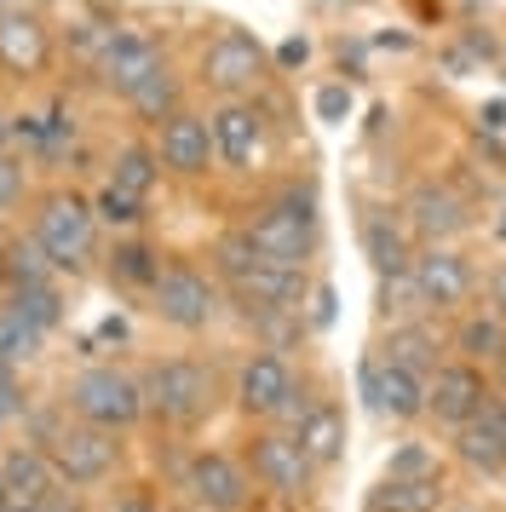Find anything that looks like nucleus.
<instances>
[{"label":"nucleus","mask_w":506,"mask_h":512,"mask_svg":"<svg viewBox=\"0 0 506 512\" xmlns=\"http://www.w3.org/2000/svg\"><path fill=\"white\" fill-rule=\"evenodd\" d=\"M144 415L167 426V432H196L207 420L219 415V369L207 357H156L144 363Z\"/></svg>","instance_id":"obj_1"},{"label":"nucleus","mask_w":506,"mask_h":512,"mask_svg":"<svg viewBox=\"0 0 506 512\" xmlns=\"http://www.w3.org/2000/svg\"><path fill=\"white\" fill-rule=\"evenodd\" d=\"M98 213L92 196L75 185H46L29 202V236L46 248V259L58 265V277H87L98 265Z\"/></svg>","instance_id":"obj_2"},{"label":"nucleus","mask_w":506,"mask_h":512,"mask_svg":"<svg viewBox=\"0 0 506 512\" xmlns=\"http://www.w3.org/2000/svg\"><path fill=\"white\" fill-rule=\"evenodd\" d=\"M248 242L271 265H288V271H311L322 242V208L311 185H282L276 196H265L259 208L248 213Z\"/></svg>","instance_id":"obj_3"},{"label":"nucleus","mask_w":506,"mask_h":512,"mask_svg":"<svg viewBox=\"0 0 506 512\" xmlns=\"http://www.w3.org/2000/svg\"><path fill=\"white\" fill-rule=\"evenodd\" d=\"M69 409V420H87V426H104V432H133L144 426V380L133 369H121V363H87V369H75L64 380V397H58Z\"/></svg>","instance_id":"obj_4"},{"label":"nucleus","mask_w":506,"mask_h":512,"mask_svg":"<svg viewBox=\"0 0 506 512\" xmlns=\"http://www.w3.org/2000/svg\"><path fill=\"white\" fill-rule=\"evenodd\" d=\"M144 300H150L161 328H173V334H207V328L225 317L230 294H225V282L213 277V271H202L196 259H167L156 288Z\"/></svg>","instance_id":"obj_5"},{"label":"nucleus","mask_w":506,"mask_h":512,"mask_svg":"<svg viewBox=\"0 0 506 512\" xmlns=\"http://www.w3.org/2000/svg\"><path fill=\"white\" fill-rule=\"evenodd\" d=\"M196 81H202L213 98H259L265 81H271V52L253 29L225 24L219 35L202 41V58H196Z\"/></svg>","instance_id":"obj_6"},{"label":"nucleus","mask_w":506,"mask_h":512,"mask_svg":"<svg viewBox=\"0 0 506 512\" xmlns=\"http://www.w3.org/2000/svg\"><path fill=\"white\" fill-rule=\"evenodd\" d=\"M46 455L58 466L64 489H98L121 472L127 443H121V432H104V426H87V420H64V426L46 438Z\"/></svg>","instance_id":"obj_7"},{"label":"nucleus","mask_w":506,"mask_h":512,"mask_svg":"<svg viewBox=\"0 0 506 512\" xmlns=\"http://www.w3.org/2000/svg\"><path fill=\"white\" fill-rule=\"evenodd\" d=\"M242 461H248L253 472V489H265L271 501H305L311 495V484H317V466H311V455L299 449L294 432H282V426H259L248 438V449H242Z\"/></svg>","instance_id":"obj_8"},{"label":"nucleus","mask_w":506,"mask_h":512,"mask_svg":"<svg viewBox=\"0 0 506 512\" xmlns=\"http://www.w3.org/2000/svg\"><path fill=\"white\" fill-rule=\"evenodd\" d=\"M58 64V29L35 6H0V75L6 81H41Z\"/></svg>","instance_id":"obj_9"},{"label":"nucleus","mask_w":506,"mask_h":512,"mask_svg":"<svg viewBox=\"0 0 506 512\" xmlns=\"http://www.w3.org/2000/svg\"><path fill=\"white\" fill-rule=\"evenodd\" d=\"M179 489H184V501H202L213 512H248L253 507V472L230 449H190V461L179 472Z\"/></svg>","instance_id":"obj_10"},{"label":"nucleus","mask_w":506,"mask_h":512,"mask_svg":"<svg viewBox=\"0 0 506 512\" xmlns=\"http://www.w3.org/2000/svg\"><path fill=\"white\" fill-rule=\"evenodd\" d=\"M207 127H213V156L225 173H253L259 156H265V104L259 98H213L207 110Z\"/></svg>","instance_id":"obj_11"},{"label":"nucleus","mask_w":506,"mask_h":512,"mask_svg":"<svg viewBox=\"0 0 506 512\" xmlns=\"http://www.w3.org/2000/svg\"><path fill=\"white\" fill-rule=\"evenodd\" d=\"M299 392V374L294 363L282 357V351L259 346L242 357V369H236V409L259 426H276V415L288 409V397Z\"/></svg>","instance_id":"obj_12"},{"label":"nucleus","mask_w":506,"mask_h":512,"mask_svg":"<svg viewBox=\"0 0 506 512\" xmlns=\"http://www.w3.org/2000/svg\"><path fill=\"white\" fill-rule=\"evenodd\" d=\"M161 64H167V35H156L150 24H121L115 47L104 52V64H98L92 81H98V93L127 98V93H138Z\"/></svg>","instance_id":"obj_13"},{"label":"nucleus","mask_w":506,"mask_h":512,"mask_svg":"<svg viewBox=\"0 0 506 512\" xmlns=\"http://www.w3.org/2000/svg\"><path fill=\"white\" fill-rule=\"evenodd\" d=\"M156 156H161V173L167 179H184V185H196L207 179L219 156H213V127H207V110H173V116L156 127Z\"/></svg>","instance_id":"obj_14"},{"label":"nucleus","mask_w":506,"mask_h":512,"mask_svg":"<svg viewBox=\"0 0 506 512\" xmlns=\"http://www.w3.org/2000/svg\"><path fill=\"white\" fill-rule=\"evenodd\" d=\"M403 219L420 248H437V242H460L472 231V208L449 179H420V185L403 196Z\"/></svg>","instance_id":"obj_15"},{"label":"nucleus","mask_w":506,"mask_h":512,"mask_svg":"<svg viewBox=\"0 0 506 512\" xmlns=\"http://www.w3.org/2000/svg\"><path fill=\"white\" fill-rule=\"evenodd\" d=\"M489 397H495L489 374H483L478 363H466V357H443V363L426 374V415H432L437 426H455L460 432Z\"/></svg>","instance_id":"obj_16"},{"label":"nucleus","mask_w":506,"mask_h":512,"mask_svg":"<svg viewBox=\"0 0 506 512\" xmlns=\"http://www.w3.org/2000/svg\"><path fill=\"white\" fill-rule=\"evenodd\" d=\"M409 271H414V282H420L426 311H460V305L472 300V288H478V265H472V254L455 248V242L414 248Z\"/></svg>","instance_id":"obj_17"},{"label":"nucleus","mask_w":506,"mask_h":512,"mask_svg":"<svg viewBox=\"0 0 506 512\" xmlns=\"http://www.w3.org/2000/svg\"><path fill=\"white\" fill-rule=\"evenodd\" d=\"M357 386H363L368 409L380 420H397V426H414L426 420V374L403 369V363H380V357H363L357 369Z\"/></svg>","instance_id":"obj_18"},{"label":"nucleus","mask_w":506,"mask_h":512,"mask_svg":"<svg viewBox=\"0 0 506 512\" xmlns=\"http://www.w3.org/2000/svg\"><path fill=\"white\" fill-rule=\"evenodd\" d=\"M0 484H6L12 501H52L64 489V478H58L52 455H46V443L12 438V443H0Z\"/></svg>","instance_id":"obj_19"},{"label":"nucleus","mask_w":506,"mask_h":512,"mask_svg":"<svg viewBox=\"0 0 506 512\" xmlns=\"http://www.w3.org/2000/svg\"><path fill=\"white\" fill-rule=\"evenodd\" d=\"M455 461L472 466V472H506V403L501 397H489L478 415L466 420L455 432Z\"/></svg>","instance_id":"obj_20"},{"label":"nucleus","mask_w":506,"mask_h":512,"mask_svg":"<svg viewBox=\"0 0 506 512\" xmlns=\"http://www.w3.org/2000/svg\"><path fill=\"white\" fill-rule=\"evenodd\" d=\"M294 438H299V449L311 455L317 472H334V466L345 461V409L334 397H317V403L305 409V420L294 426Z\"/></svg>","instance_id":"obj_21"},{"label":"nucleus","mask_w":506,"mask_h":512,"mask_svg":"<svg viewBox=\"0 0 506 512\" xmlns=\"http://www.w3.org/2000/svg\"><path fill=\"white\" fill-rule=\"evenodd\" d=\"M449 346H455V357L478 363V369H489V363H506V317L495 311V305H472V311H460V323H455V334H449Z\"/></svg>","instance_id":"obj_22"},{"label":"nucleus","mask_w":506,"mask_h":512,"mask_svg":"<svg viewBox=\"0 0 506 512\" xmlns=\"http://www.w3.org/2000/svg\"><path fill=\"white\" fill-rule=\"evenodd\" d=\"M363 254L374 259V271L386 277V271H403L414 259V231L409 219H403V208H380L363 219Z\"/></svg>","instance_id":"obj_23"},{"label":"nucleus","mask_w":506,"mask_h":512,"mask_svg":"<svg viewBox=\"0 0 506 512\" xmlns=\"http://www.w3.org/2000/svg\"><path fill=\"white\" fill-rule=\"evenodd\" d=\"M374 357H380V363H403V369H414V374H432L437 363H443V340H437V328L426 323V317H414V323H391Z\"/></svg>","instance_id":"obj_24"},{"label":"nucleus","mask_w":506,"mask_h":512,"mask_svg":"<svg viewBox=\"0 0 506 512\" xmlns=\"http://www.w3.org/2000/svg\"><path fill=\"white\" fill-rule=\"evenodd\" d=\"M115 190H127L138 202H150V190L167 179L161 173V156H156V139H121L110 150V173H104Z\"/></svg>","instance_id":"obj_25"},{"label":"nucleus","mask_w":506,"mask_h":512,"mask_svg":"<svg viewBox=\"0 0 506 512\" xmlns=\"http://www.w3.org/2000/svg\"><path fill=\"white\" fill-rule=\"evenodd\" d=\"M161 248L156 242H144V236H121L110 248V265H104V277L115 282V288H127V294H150L161 277Z\"/></svg>","instance_id":"obj_26"},{"label":"nucleus","mask_w":506,"mask_h":512,"mask_svg":"<svg viewBox=\"0 0 506 512\" xmlns=\"http://www.w3.org/2000/svg\"><path fill=\"white\" fill-rule=\"evenodd\" d=\"M115 35H121V18L115 12H87V18H69L64 29V52L75 70L98 75V64H104V52L115 47Z\"/></svg>","instance_id":"obj_27"},{"label":"nucleus","mask_w":506,"mask_h":512,"mask_svg":"<svg viewBox=\"0 0 506 512\" xmlns=\"http://www.w3.org/2000/svg\"><path fill=\"white\" fill-rule=\"evenodd\" d=\"M41 282H58V265L46 259V248L29 231L12 236V242H6V254H0V288H6V294H18V288H41Z\"/></svg>","instance_id":"obj_28"},{"label":"nucleus","mask_w":506,"mask_h":512,"mask_svg":"<svg viewBox=\"0 0 506 512\" xmlns=\"http://www.w3.org/2000/svg\"><path fill=\"white\" fill-rule=\"evenodd\" d=\"M121 104H127V116H133V121H144V127H161L173 110H184V75L173 70V64H161V70L150 75L138 93L121 98Z\"/></svg>","instance_id":"obj_29"},{"label":"nucleus","mask_w":506,"mask_h":512,"mask_svg":"<svg viewBox=\"0 0 506 512\" xmlns=\"http://www.w3.org/2000/svg\"><path fill=\"white\" fill-rule=\"evenodd\" d=\"M443 484L437 478H380L368 489V512H437Z\"/></svg>","instance_id":"obj_30"},{"label":"nucleus","mask_w":506,"mask_h":512,"mask_svg":"<svg viewBox=\"0 0 506 512\" xmlns=\"http://www.w3.org/2000/svg\"><path fill=\"white\" fill-rule=\"evenodd\" d=\"M41 351H46V334L29 323L12 300H0V363H6V369H23V363H35Z\"/></svg>","instance_id":"obj_31"},{"label":"nucleus","mask_w":506,"mask_h":512,"mask_svg":"<svg viewBox=\"0 0 506 512\" xmlns=\"http://www.w3.org/2000/svg\"><path fill=\"white\" fill-rule=\"evenodd\" d=\"M380 317H386V323H414V317H432V311H426V300H420V282H414L409 265L380 277Z\"/></svg>","instance_id":"obj_32"},{"label":"nucleus","mask_w":506,"mask_h":512,"mask_svg":"<svg viewBox=\"0 0 506 512\" xmlns=\"http://www.w3.org/2000/svg\"><path fill=\"white\" fill-rule=\"evenodd\" d=\"M6 300L18 305L23 317H29V323L46 334V340L64 328V288H58V282H41V288H18V294H6Z\"/></svg>","instance_id":"obj_33"},{"label":"nucleus","mask_w":506,"mask_h":512,"mask_svg":"<svg viewBox=\"0 0 506 512\" xmlns=\"http://www.w3.org/2000/svg\"><path fill=\"white\" fill-rule=\"evenodd\" d=\"M144 208H150V202H138V196H127V190H115L110 179L92 190V213H98V225H110V231L133 236L138 225H144Z\"/></svg>","instance_id":"obj_34"},{"label":"nucleus","mask_w":506,"mask_h":512,"mask_svg":"<svg viewBox=\"0 0 506 512\" xmlns=\"http://www.w3.org/2000/svg\"><path fill=\"white\" fill-rule=\"evenodd\" d=\"M35 202V179H29V156L0 150V219H12L18 208Z\"/></svg>","instance_id":"obj_35"},{"label":"nucleus","mask_w":506,"mask_h":512,"mask_svg":"<svg viewBox=\"0 0 506 512\" xmlns=\"http://www.w3.org/2000/svg\"><path fill=\"white\" fill-rule=\"evenodd\" d=\"M386 478H437V449L432 443H403V449H391Z\"/></svg>","instance_id":"obj_36"},{"label":"nucleus","mask_w":506,"mask_h":512,"mask_svg":"<svg viewBox=\"0 0 506 512\" xmlns=\"http://www.w3.org/2000/svg\"><path fill=\"white\" fill-rule=\"evenodd\" d=\"M317 116L322 121H345L351 116V93H345V87H322L317 93Z\"/></svg>","instance_id":"obj_37"},{"label":"nucleus","mask_w":506,"mask_h":512,"mask_svg":"<svg viewBox=\"0 0 506 512\" xmlns=\"http://www.w3.org/2000/svg\"><path fill=\"white\" fill-rule=\"evenodd\" d=\"M110 512H167V507H161L150 489H127V495H115L110 501Z\"/></svg>","instance_id":"obj_38"},{"label":"nucleus","mask_w":506,"mask_h":512,"mask_svg":"<svg viewBox=\"0 0 506 512\" xmlns=\"http://www.w3.org/2000/svg\"><path fill=\"white\" fill-rule=\"evenodd\" d=\"M328 323H334V288L317 282V288H311V328H328Z\"/></svg>","instance_id":"obj_39"},{"label":"nucleus","mask_w":506,"mask_h":512,"mask_svg":"<svg viewBox=\"0 0 506 512\" xmlns=\"http://www.w3.org/2000/svg\"><path fill=\"white\" fill-rule=\"evenodd\" d=\"M305 58H311V41H282V52H276V64H288V70L305 64Z\"/></svg>","instance_id":"obj_40"},{"label":"nucleus","mask_w":506,"mask_h":512,"mask_svg":"<svg viewBox=\"0 0 506 512\" xmlns=\"http://www.w3.org/2000/svg\"><path fill=\"white\" fill-rule=\"evenodd\" d=\"M489 305H495V311L506 317V259L495 265V277H489Z\"/></svg>","instance_id":"obj_41"},{"label":"nucleus","mask_w":506,"mask_h":512,"mask_svg":"<svg viewBox=\"0 0 506 512\" xmlns=\"http://www.w3.org/2000/svg\"><path fill=\"white\" fill-rule=\"evenodd\" d=\"M46 512H87V507H81V501H75V495H69V489H58V495H52V501H46Z\"/></svg>","instance_id":"obj_42"},{"label":"nucleus","mask_w":506,"mask_h":512,"mask_svg":"<svg viewBox=\"0 0 506 512\" xmlns=\"http://www.w3.org/2000/svg\"><path fill=\"white\" fill-rule=\"evenodd\" d=\"M0 150H12V110L0 104Z\"/></svg>","instance_id":"obj_43"},{"label":"nucleus","mask_w":506,"mask_h":512,"mask_svg":"<svg viewBox=\"0 0 506 512\" xmlns=\"http://www.w3.org/2000/svg\"><path fill=\"white\" fill-rule=\"evenodd\" d=\"M0 512H46V501H6Z\"/></svg>","instance_id":"obj_44"},{"label":"nucleus","mask_w":506,"mask_h":512,"mask_svg":"<svg viewBox=\"0 0 506 512\" xmlns=\"http://www.w3.org/2000/svg\"><path fill=\"white\" fill-rule=\"evenodd\" d=\"M173 512H213V507H202V501H179Z\"/></svg>","instance_id":"obj_45"},{"label":"nucleus","mask_w":506,"mask_h":512,"mask_svg":"<svg viewBox=\"0 0 506 512\" xmlns=\"http://www.w3.org/2000/svg\"><path fill=\"white\" fill-rule=\"evenodd\" d=\"M311 6H357V0H311Z\"/></svg>","instance_id":"obj_46"},{"label":"nucleus","mask_w":506,"mask_h":512,"mask_svg":"<svg viewBox=\"0 0 506 512\" xmlns=\"http://www.w3.org/2000/svg\"><path fill=\"white\" fill-rule=\"evenodd\" d=\"M6 242H12V231H6V219H0V254H6Z\"/></svg>","instance_id":"obj_47"},{"label":"nucleus","mask_w":506,"mask_h":512,"mask_svg":"<svg viewBox=\"0 0 506 512\" xmlns=\"http://www.w3.org/2000/svg\"><path fill=\"white\" fill-rule=\"evenodd\" d=\"M495 236H501V242H506V208H501V219H495Z\"/></svg>","instance_id":"obj_48"},{"label":"nucleus","mask_w":506,"mask_h":512,"mask_svg":"<svg viewBox=\"0 0 506 512\" xmlns=\"http://www.w3.org/2000/svg\"><path fill=\"white\" fill-rule=\"evenodd\" d=\"M437 512H483V507H437Z\"/></svg>","instance_id":"obj_49"},{"label":"nucleus","mask_w":506,"mask_h":512,"mask_svg":"<svg viewBox=\"0 0 506 512\" xmlns=\"http://www.w3.org/2000/svg\"><path fill=\"white\" fill-rule=\"evenodd\" d=\"M6 501H12V495H6V484H0V507H6Z\"/></svg>","instance_id":"obj_50"}]
</instances>
